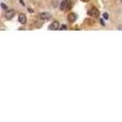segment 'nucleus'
I'll use <instances>...</instances> for the list:
<instances>
[{
    "label": "nucleus",
    "instance_id": "nucleus-1",
    "mask_svg": "<svg viewBox=\"0 0 122 122\" xmlns=\"http://www.w3.org/2000/svg\"><path fill=\"white\" fill-rule=\"evenodd\" d=\"M39 18L42 20V21H48V20L51 18V15L49 12H40L39 14Z\"/></svg>",
    "mask_w": 122,
    "mask_h": 122
},
{
    "label": "nucleus",
    "instance_id": "nucleus-2",
    "mask_svg": "<svg viewBox=\"0 0 122 122\" xmlns=\"http://www.w3.org/2000/svg\"><path fill=\"white\" fill-rule=\"evenodd\" d=\"M59 28H60V23L57 21H54V22H51V23L49 25V29L50 30H56Z\"/></svg>",
    "mask_w": 122,
    "mask_h": 122
},
{
    "label": "nucleus",
    "instance_id": "nucleus-3",
    "mask_svg": "<svg viewBox=\"0 0 122 122\" xmlns=\"http://www.w3.org/2000/svg\"><path fill=\"white\" fill-rule=\"evenodd\" d=\"M67 20H68V22L73 23L76 20H77V15H76L75 12H70V14L67 15Z\"/></svg>",
    "mask_w": 122,
    "mask_h": 122
},
{
    "label": "nucleus",
    "instance_id": "nucleus-4",
    "mask_svg": "<svg viewBox=\"0 0 122 122\" xmlns=\"http://www.w3.org/2000/svg\"><path fill=\"white\" fill-rule=\"evenodd\" d=\"M14 16H15V11H14V10H7V11L5 12V18L6 20H11Z\"/></svg>",
    "mask_w": 122,
    "mask_h": 122
},
{
    "label": "nucleus",
    "instance_id": "nucleus-5",
    "mask_svg": "<svg viewBox=\"0 0 122 122\" xmlns=\"http://www.w3.org/2000/svg\"><path fill=\"white\" fill-rule=\"evenodd\" d=\"M18 22L22 23V25H25V23L27 22V17H26L25 14H20V15H18Z\"/></svg>",
    "mask_w": 122,
    "mask_h": 122
},
{
    "label": "nucleus",
    "instance_id": "nucleus-6",
    "mask_svg": "<svg viewBox=\"0 0 122 122\" xmlns=\"http://www.w3.org/2000/svg\"><path fill=\"white\" fill-rule=\"evenodd\" d=\"M67 4H68V0H62V1H61V4H60V10L61 11H65L66 7H67Z\"/></svg>",
    "mask_w": 122,
    "mask_h": 122
},
{
    "label": "nucleus",
    "instance_id": "nucleus-7",
    "mask_svg": "<svg viewBox=\"0 0 122 122\" xmlns=\"http://www.w3.org/2000/svg\"><path fill=\"white\" fill-rule=\"evenodd\" d=\"M88 15H89V16H95V15H98V10H97L95 7H92L90 10H88Z\"/></svg>",
    "mask_w": 122,
    "mask_h": 122
},
{
    "label": "nucleus",
    "instance_id": "nucleus-8",
    "mask_svg": "<svg viewBox=\"0 0 122 122\" xmlns=\"http://www.w3.org/2000/svg\"><path fill=\"white\" fill-rule=\"evenodd\" d=\"M103 17H104V20H109V14L104 12V14H103Z\"/></svg>",
    "mask_w": 122,
    "mask_h": 122
},
{
    "label": "nucleus",
    "instance_id": "nucleus-9",
    "mask_svg": "<svg viewBox=\"0 0 122 122\" xmlns=\"http://www.w3.org/2000/svg\"><path fill=\"white\" fill-rule=\"evenodd\" d=\"M1 9H4V10H7V7H6V5H5L4 3H1Z\"/></svg>",
    "mask_w": 122,
    "mask_h": 122
},
{
    "label": "nucleus",
    "instance_id": "nucleus-10",
    "mask_svg": "<svg viewBox=\"0 0 122 122\" xmlns=\"http://www.w3.org/2000/svg\"><path fill=\"white\" fill-rule=\"evenodd\" d=\"M60 28H61V29H62V30H65V29H66V26H65V25H64V26H61V27H60Z\"/></svg>",
    "mask_w": 122,
    "mask_h": 122
},
{
    "label": "nucleus",
    "instance_id": "nucleus-11",
    "mask_svg": "<svg viewBox=\"0 0 122 122\" xmlns=\"http://www.w3.org/2000/svg\"><path fill=\"white\" fill-rule=\"evenodd\" d=\"M117 29H121L122 30V26H117Z\"/></svg>",
    "mask_w": 122,
    "mask_h": 122
},
{
    "label": "nucleus",
    "instance_id": "nucleus-12",
    "mask_svg": "<svg viewBox=\"0 0 122 122\" xmlns=\"http://www.w3.org/2000/svg\"><path fill=\"white\" fill-rule=\"evenodd\" d=\"M82 1H88V0H82Z\"/></svg>",
    "mask_w": 122,
    "mask_h": 122
},
{
    "label": "nucleus",
    "instance_id": "nucleus-13",
    "mask_svg": "<svg viewBox=\"0 0 122 122\" xmlns=\"http://www.w3.org/2000/svg\"><path fill=\"white\" fill-rule=\"evenodd\" d=\"M121 3H122V0H121Z\"/></svg>",
    "mask_w": 122,
    "mask_h": 122
}]
</instances>
